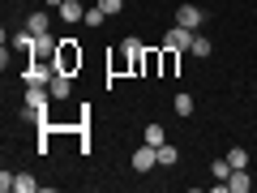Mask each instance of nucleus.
<instances>
[{
  "label": "nucleus",
  "mask_w": 257,
  "mask_h": 193,
  "mask_svg": "<svg viewBox=\"0 0 257 193\" xmlns=\"http://www.w3.org/2000/svg\"><path fill=\"white\" fill-rule=\"evenodd\" d=\"M82 47H77V39H60V52H56V69L60 73H77L82 69Z\"/></svg>",
  "instance_id": "1"
},
{
  "label": "nucleus",
  "mask_w": 257,
  "mask_h": 193,
  "mask_svg": "<svg viewBox=\"0 0 257 193\" xmlns=\"http://www.w3.org/2000/svg\"><path fill=\"white\" fill-rule=\"evenodd\" d=\"M56 52H60V39L39 35V43H35V52H30V60H35V64H56Z\"/></svg>",
  "instance_id": "2"
},
{
  "label": "nucleus",
  "mask_w": 257,
  "mask_h": 193,
  "mask_svg": "<svg viewBox=\"0 0 257 193\" xmlns=\"http://www.w3.org/2000/svg\"><path fill=\"white\" fill-rule=\"evenodd\" d=\"M155 167H159V146H150V142H146V146L133 150V172L146 176V172H155Z\"/></svg>",
  "instance_id": "3"
},
{
  "label": "nucleus",
  "mask_w": 257,
  "mask_h": 193,
  "mask_svg": "<svg viewBox=\"0 0 257 193\" xmlns=\"http://www.w3.org/2000/svg\"><path fill=\"white\" fill-rule=\"evenodd\" d=\"M193 35H197V30H189V26H172L163 35V47H172V52H189L193 47Z\"/></svg>",
  "instance_id": "4"
},
{
  "label": "nucleus",
  "mask_w": 257,
  "mask_h": 193,
  "mask_svg": "<svg viewBox=\"0 0 257 193\" xmlns=\"http://www.w3.org/2000/svg\"><path fill=\"white\" fill-rule=\"evenodd\" d=\"M176 26L202 30V9H197V5H180V9H176Z\"/></svg>",
  "instance_id": "5"
},
{
  "label": "nucleus",
  "mask_w": 257,
  "mask_h": 193,
  "mask_svg": "<svg viewBox=\"0 0 257 193\" xmlns=\"http://www.w3.org/2000/svg\"><path fill=\"white\" fill-rule=\"evenodd\" d=\"M69 77H73V73H60V69L52 73V82H47L52 99H69V94H73V82H69Z\"/></svg>",
  "instance_id": "6"
},
{
  "label": "nucleus",
  "mask_w": 257,
  "mask_h": 193,
  "mask_svg": "<svg viewBox=\"0 0 257 193\" xmlns=\"http://www.w3.org/2000/svg\"><path fill=\"white\" fill-rule=\"evenodd\" d=\"M26 30H30V35H47V30H52V13H47V9H35V13L26 18Z\"/></svg>",
  "instance_id": "7"
},
{
  "label": "nucleus",
  "mask_w": 257,
  "mask_h": 193,
  "mask_svg": "<svg viewBox=\"0 0 257 193\" xmlns=\"http://www.w3.org/2000/svg\"><path fill=\"white\" fill-rule=\"evenodd\" d=\"M56 13H60V22H69V26H77V22L86 18L82 0H64V5H60V9H56Z\"/></svg>",
  "instance_id": "8"
},
{
  "label": "nucleus",
  "mask_w": 257,
  "mask_h": 193,
  "mask_svg": "<svg viewBox=\"0 0 257 193\" xmlns=\"http://www.w3.org/2000/svg\"><path fill=\"white\" fill-rule=\"evenodd\" d=\"M223 184H227L231 193H248V189H253V180H248V167H236V172H231Z\"/></svg>",
  "instance_id": "9"
},
{
  "label": "nucleus",
  "mask_w": 257,
  "mask_h": 193,
  "mask_svg": "<svg viewBox=\"0 0 257 193\" xmlns=\"http://www.w3.org/2000/svg\"><path fill=\"white\" fill-rule=\"evenodd\" d=\"M142 73H146V77L163 73V52H155V47H146V56H142Z\"/></svg>",
  "instance_id": "10"
},
{
  "label": "nucleus",
  "mask_w": 257,
  "mask_h": 193,
  "mask_svg": "<svg viewBox=\"0 0 257 193\" xmlns=\"http://www.w3.org/2000/svg\"><path fill=\"white\" fill-rule=\"evenodd\" d=\"M35 43H39V35H30V30H26V26H22V30H18V35H13V47H18V52H26V56H30V52H35Z\"/></svg>",
  "instance_id": "11"
},
{
  "label": "nucleus",
  "mask_w": 257,
  "mask_h": 193,
  "mask_svg": "<svg viewBox=\"0 0 257 193\" xmlns=\"http://www.w3.org/2000/svg\"><path fill=\"white\" fill-rule=\"evenodd\" d=\"M231 172H236V167H231V159H227V155H223V159H214V163H210V176H214V180H227Z\"/></svg>",
  "instance_id": "12"
},
{
  "label": "nucleus",
  "mask_w": 257,
  "mask_h": 193,
  "mask_svg": "<svg viewBox=\"0 0 257 193\" xmlns=\"http://www.w3.org/2000/svg\"><path fill=\"white\" fill-rule=\"evenodd\" d=\"M176 69H180V52L163 47V77H176Z\"/></svg>",
  "instance_id": "13"
},
{
  "label": "nucleus",
  "mask_w": 257,
  "mask_h": 193,
  "mask_svg": "<svg viewBox=\"0 0 257 193\" xmlns=\"http://www.w3.org/2000/svg\"><path fill=\"white\" fill-rule=\"evenodd\" d=\"M176 163H180V150L163 142V146H159V167H176Z\"/></svg>",
  "instance_id": "14"
},
{
  "label": "nucleus",
  "mask_w": 257,
  "mask_h": 193,
  "mask_svg": "<svg viewBox=\"0 0 257 193\" xmlns=\"http://www.w3.org/2000/svg\"><path fill=\"white\" fill-rule=\"evenodd\" d=\"M13 189H18V193H35V189H39V180H35L30 172H18V176H13Z\"/></svg>",
  "instance_id": "15"
},
{
  "label": "nucleus",
  "mask_w": 257,
  "mask_h": 193,
  "mask_svg": "<svg viewBox=\"0 0 257 193\" xmlns=\"http://www.w3.org/2000/svg\"><path fill=\"white\" fill-rule=\"evenodd\" d=\"M189 52H193V56H210V52H214V43L202 35V30H197V35H193V47H189Z\"/></svg>",
  "instance_id": "16"
},
{
  "label": "nucleus",
  "mask_w": 257,
  "mask_h": 193,
  "mask_svg": "<svg viewBox=\"0 0 257 193\" xmlns=\"http://www.w3.org/2000/svg\"><path fill=\"white\" fill-rule=\"evenodd\" d=\"M172 108H176V116H193V94H189V90H180Z\"/></svg>",
  "instance_id": "17"
},
{
  "label": "nucleus",
  "mask_w": 257,
  "mask_h": 193,
  "mask_svg": "<svg viewBox=\"0 0 257 193\" xmlns=\"http://www.w3.org/2000/svg\"><path fill=\"white\" fill-rule=\"evenodd\" d=\"M146 142H150V146H163V142H167L163 125H146Z\"/></svg>",
  "instance_id": "18"
},
{
  "label": "nucleus",
  "mask_w": 257,
  "mask_h": 193,
  "mask_svg": "<svg viewBox=\"0 0 257 193\" xmlns=\"http://www.w3.org/2000/svg\"><path fill=\"white\" fill-rule=\"evenodd\" d=\"M103 18H107V13H103L99 5H94V9H86V18H82V26H90V30H94V26H103Z\"/></svg>",
  "instance_id": "19"
},
{
  "label": "nucleus",
  "mask_w": 257,
  "mask_h": 193,
  "mask_svg": "<svg viewBox=\"0 0 257 193\" xmlns=\"http://www.w3.org/2000/svg\"><path fill=\"white\" fill-rule=\"evenodd\" d=\"M227 159H231V167H248V150H244V146H231Z\"/></svg>",
  "instance_id": "20"
},
{
  "label": "nucleus",
  "mask_w": 257,
  "mask_h": 193,
  "mask_svg": "<svg viewBox=\"0 0 257 193\" xmlns=\"http://www.w3.org/2000/svg\"><path fill=\"white\" fill-rule=\"evenodd\" d=\"M99 9H103V13H107V18H116V13H120V9H124V0H99Z\"/></svg>",
  "instance_id": "21"
},
{
  "label": "nucleus",
  "mask_w": 257,
  "mask_h": 193,
  "mask_svg": "<svg viewBox=\"0 0 257 193\" xmlns=\"http://www.w3.org/2000/svg\"><path fill=\"white\" fill-rule=\"evenodd\" d=\"M43 5H47V9H60V5H64V0H43Z\"/></svg>",
  "instance_id": "22"
}]
</instances>
